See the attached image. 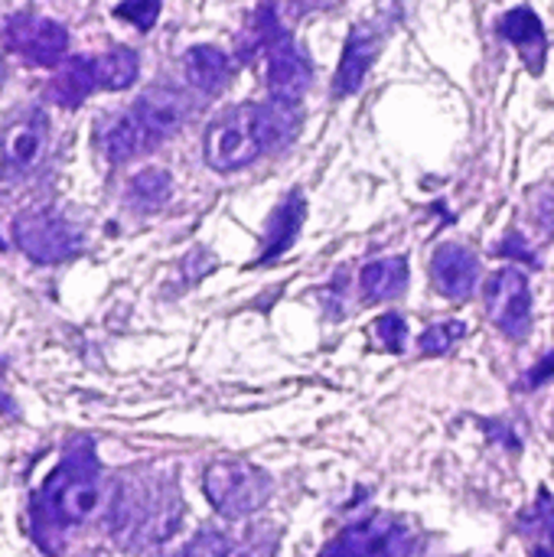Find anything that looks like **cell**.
<instances>
[{"instance_id":"1","label":"cell","mask_w":554,"mask_h":557,"mask_svg":"<svg viewBox=\"0 0 554 557\" xmlns=\"http://www.w3.org/2000/svg\"><path fill=\"white\" fill-rule=\"evenodd\" d=\"M101 506V463L91 437H72L56 470L29 499L33 545L49 557L62 555L69 535Z\"/></svg>"},{"instance_id":"2","label":"cell","mask_w":554,"mask_h":557,"mask_svg":"<svg viewBox=\"0 0 554 557\" xmlns=\"http://www.w3.org/2000/svg\"><path fill=\"white\" fill-rule=\"evenodd\" d=\"M297 131V104H238L222 111L202 140L206 163L219 173L251 166L268 150L287 144Z\"/></svg>"},{"instance_id":"3","label":"cell","mask_w":554,"mask_h":557,"mask_svg":"<svg viewBox=\"0 0 554 557\" xmlns=\"http://www.w3.org/2000/svg\"><path fill=\"white\" fill-rule=\"evenodd\" d=\"M183 503L173 480L160 476H137L118 483L114 506H111V532L124 545H157L167 542L180 529Z\"/></svg>"},{"instance_id":"4","label":"cell","mask_w":554,"mask_h":557,"mask_svg":"<svg viewBox=\"0 0 554 557\" xmlns=\"http://www.w3.org/2000/svg\"><path fill=\"white\" fill-rule=\"evenodd\" d=\"M271 476L245 460H219L202 473V493L209 506L225 519H245L271 499Z\"/></svg>"},{"instance_id":"5","label":"cell","mask_w":554,"mask_h":557,"mask_svg":"<svg viewBox=\"0 0 554 557\" xmlns=\"http://www.w3.org/2000/svg\"><path fill=\"white\" fill-rule=\"evenodd\" d=\"M16 248L36 264H65L82 255L85 235L56 209H29L13 219Z\"/></svg>"},{"instance_id":"6","label":"cell","mask_w":554,"mask_h":557,"mask_svg":"<svg viewBox=\"0 0 554 557\" xmlns=\"http://www.w3.org/2000/svg\"><path fill=\"white\" fill-rule=\"evenodd\" d=\"M0 42L29 65L56 69L69 55V29L49 16L20 10L0 20Z\"/></svg>"},{"instance_id":"7","label":"cell","mask_w":554,"mask_h":557,"mask_svg":"<svg viewBox=\"0 0 554 557\" xmlns=\"http://www.w3.org/2000/svg\"><path fill=\"white\" fill-rule=\"evenodd\" d=\"M49 150V117L39 108L16 111L0 134V180L16 183L39 170Z\"/></svg>"},{"instance_id":"8","label":"cell","mask_w":554,"mask_h":557,"mask_svg":"<svg viewBox=\"0 0 554 557\" xmlns=\"http://www.w3.org/2000/svg\"><path fill=\"white\" fill-rule=\"evenodd\" d=\"M415 552L411 532L392 516H372L346 525L320 557H408Z\"/></svg>"},{"instance_id":"9","label":"cell","mask_w":554,"mask_h":557,"mask_svg":"<svg viewBox=\"0 0 554 557\" xmlns=\"http://www.w3.org/2000/svg\"><path fill=\"white\" fill-rule=\"evenodd\" d=\"M483 300H487V313L493 320V326L509 336L513 343L529 336L532 326V290L522 271L516 268H503L496 271L487 287H483Z\"/></svg>"},{"instance_id":"10","label":"cell","mask_w":554,"mask_h":557,"mask_svg":"<svg viewBox=\"0 0 554 557\" xmlns=\"http://www.w3.org/2000/svg\"><path fill=\"white\" fill-rule=\"evenodd\" d=\"M95 144L98 150L111 160V163H127L147 150L157 147V140L147 134V127L137 121L134 111H114V114H104L98 124H95Z\"/></svg>"},{"instance_id":"11","label":"cell","mask_w":554,"mask_h":557,"mask_svg":"<svg viewBox=\"0 0 554 557\" xmlns=\"http://www.w3.org/2000/svg\"><path fill=\"white\" fill-rule=\"evenodd\" d=\"M131 111H134L137 121L147 127V134H150L157 144H163L167 137H173V134L186 124V117H189V101H186V95L176 91V88L153 85V88H147V91L134 101Z\"/></svg>"},{"instance_id":"12","label":"cell","mask_w":554,"mask_h":557,"mask_svg":"<svg viewBox=\"0 0 554 557\" xmlns=\"http://www.w3.org/2000/svg\"><path fill=\"white\" fill-rule=\"evenodd\" d=\"M480 277V261L467 245H441L431 258V281L438 287V294L451 297V300H464L473 294Z\"/></svg>"},{"instance_id":"13","label":"cell","mask_w":554,"mask_h":557,"mask_svg":"<svg viewBox=\"0 0 554 557\" xmlns=\"http://www.w3.org/2000/svg\"><path fill=\"white\" fill-rule=\"evenodd\" d=\"M379 36L376 29H369L366 23L353 26L349 29V39H346V49H343V59H340V69H336V78H333V98H346V95H356L379 55Z\"/></svg>"},{"instance_id":"14","label":"cell","mask_w":554,"mask_h":557,"mask_svg":"<svg viewBox=\"0 0 554 557\" xmlns=\"http://www.w3.org/2000/svg\"><path fill=\"white\" fill-rule=\"evenodd\" d=\"M500 36L509 39L522 62L539 75L545 69V59H549V33L542 26V20L535 16L532 7H513L503 20H500Z\"/></svg>"},{"instance_id":"15","label":"cell","mask_w":554,"mask_h":557,"mask_svg":"<svg viewBox=\"0 0 554 557\" xmlns=\"http://www.w3.org/2000/svg\"><path fill=\"white\" fill-rule=\"evenodd\" d=\"M95 91H98V78H95L91 55H69V62H62L59 72L52 75L46 98L59 108H78Z\"/></svg>"},{"instance_id":"16","label":"cell","mask_w":554,"mask_h":557,"mask_svg":"<svg viewBox=\"0 0 554 557\" xmlns=\"http://www.w3.org/2000/svg\"><path fill=\"white\" fill-rule=\"evenodd\" d=\"M183 72L189 78V85L202 95H219L229 82H232V59L219 49V46H193L183 55Z\"/></svg>"},{"instance_id":"17","label":"cell","mask_w":554,"mask_h":557,"mask_svg":"<svg viewBox=\"0 0 554 557\" xmlns=\"http://www.w3.org/2000/svg\"><path fill=\"white\" fill-rule=\"evenodd\" d=\"M307 219V202L304 196L294 189L287 193L278 209L271 212L268 219V228H264V251H261V261H274L278 255H284L294 242H297V232Z\"/></svg>"},{"instance_id":"18","label":"cell","mask_w":554,"mask_h":557,"mask_svg":"<svg viewBox=\"0 0 554 557\" xmlns=\"http://www.w3.org/2000/svg\"><path fill=\"white\" fill-rule=\"evenodd\" d=\"M359 287H362L366 304H382V300H392V297L405 294V287H408V261L402 255L369 261L359 271Z\"/></svg>"},{"instance_id":"19","label":"cell","mask_w":554,"mask_h":557,"mask_svg":"<svg viewBox=\"0 0 554 557\" xmlns=\"http://www.w3.org/2000/svg\"><path fill=\"white\" fill-rule=\"evenodd\" d=\"M170 196H173V176L160 166H147L140 173H134L124 189L127 206L137 212H157L170 202Z\"/></svg>"},{"instance_id":"20","label":"cell","mask_w":554,"mask_h":557,"mask_svg":"<svg viewBox=\"0 0 554 557\" xmlns=\"http://www.w3.org/2000/svg\"><path fill=\"white\" fill-rule=\"evenodd\" d=\"M95 62V78H98V91H121L131 88L140 75V59L134 49L127 46H114L101 55H91Z\"/></svg>"},{"instance_id":"21","label":"cell","mask_w":554,"mask_h":557,"mask_svg":"<svg viewBox=\"0 0 554 557\" xmlns=\"http://www.w3.org/2000/svg\"><path fill=\"white\" fill-rule=\"evenodd\" d=\"M522 532L532 557H554V499L539 493L535 506L522 516Z\"/></svg>"},{"instance_id":"22","label":"cell","mask_w":554,"mask_h":557,"mask_svg":"<svg viewBox=\"0 0 554 557\" xmlns=\"http://www.w3.org/2000/svg\"><path fill=\"white\" fill-rule=\"evenodd\" d=\"M464 333H467V326L457 323V320L438 323V326H431V330L421 333L418 349H421V356H441V352H447L457 339H464Z\"/></svg>"},{"instance_id":"23","label":"cell","mask_w":554,"mask_h":557,"mask_svg":"<svg viewBox=\"0 0 554 557\" xmlns=\"http://www.w3.org/2000/svg\"><path fill=\"white\" fill-rule=\"evenodd\" d=\"M160 7H163V0H121L114 7V16L137 26L140 33H147V29H153V23L160 16Z\"/></svg>"},{"instance_id":"24","label":"cell","mask_w":554,"mask_h":557,"mask_svg":"<svg viewBox=\"0 0 554 557\" xmlns=\"http://www.w3.org/2000/svg\"><path fill=\"white\" fill-rule=\"evenodd\" d=\"M232 555V542H229V535H222V532H216V529H202L186 548H183V555L180 557H229Z\"/></svg>"},{"instance_id":"25","label":"cell","mask_w":554,"mask_h":557,"mask_svg":"<svg viewBox=\"0 0 554 557\" xmlns=\"http://www.w3.org/2000/svg\"><path fill=\"white\" fill-rule=\"evenodd\" d=\"M372 333H376V339L385 343V349L402 352V349H405V339H408V323H405V317H398V313H385V317L376 320Z\"/></svg>"},{"instance_id":"26","label":"cell","mask_w":554,"mask_h":557,"mask_svg":"<svg viewBox=\"0 0 554 557\" xmlns=\"http://www.w3.org/2000/svg\"><path fill=\"white\" fill-rule=\"evenodd\" d=\"M535 215H539L545 225H552L554 228V189L539 193V199H535Z\"/></svg>"},{"instance_id":"27","label":"cell","mask_w":554,"mask_h":557,"mask_svg":"<svg viewBox=\"0 0 554 557\" xmlns=\"http://www.w3.org/2000/svg\"><path fill=\"white\" fill-rule=\"evenodd\" d=\"M552 375H554V356H549V359H542V362H539V369H532V372H529V388L545 385Z\"/></svg>"},{"instance_id":"28","label":"cell","mask_w":554,"mask_h":557,"mask_svg":"<svg viewBox=\"0 0 554 557\" xmlns=\"http://www.w3.org/2000/svg\"><path fill=\"white\" fill-rule=\"evenodd\" d=\"M3 78H7V65H3V59H0V85H3Z\"/></svg>"},{"instance_id":"29","label":"cell","mask_w":554,"mask_h":557,"mask_svg":"<svg viewBox=\"0 0 554 557\" xmlns=\"http://www.w3.org/2000/svg\"><path fill=\"white\" fill-rule=\"evenodd\" d=\"M3 248H7V245H3V238H0V251H3Z\"/></svg>"}]
</instances>
